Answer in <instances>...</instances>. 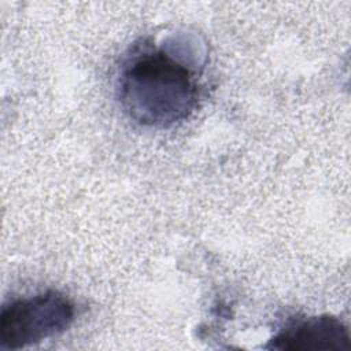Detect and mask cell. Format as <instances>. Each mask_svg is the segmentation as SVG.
Returning <instances> with one entry per match:
<instances>
[{
    "instance_id": "7a4b0ae2",
    "label": "cell",
    "mask_w": 351,
    "mask_h": 351,
    "mask_svg": "<svg viewBox=\"0 0 351 351\" xmlns=\"http://www.w3.org/2000/svg\"><path fill=\"white\" fill-rule=\"evenodd\" d=\"M75 303L58 289L12 299L0 313V348L19 350L66 332L75 319Z\"/></svg>"
},
{
    "instance_id": "3957f363",
    "label": "cell",
    "mask_w": 351,
    "mask_h": 351,
    "mask_svg": "<svg viewBox=\"0 0 351 351\" xmlns=\"http://www.w3.org/2000/svg\"><path fill=\"white\" fill-rule=\"evenodd\" d=\"M278 351H347V326L329 314L289 318L265 346Z\"/></svg>"
},
{
    "instance_id": "6da1fadb",
    "label": "cell",
    "mask_w": 351,
    "mask_h": 351,
    "mask_svg": "<svg viewBox=\"0 0 351 351\" xmlns=\"http://www.w3.org/2000/svg\"><path fill=\"white\" fill-rule=\"evenodd\" d=\"M204 66V49L197 40L170 36L160 44H134L117 74V99L123 114L151 129L186 121L203 97Z\"/></svg>"
}]
</instances>
